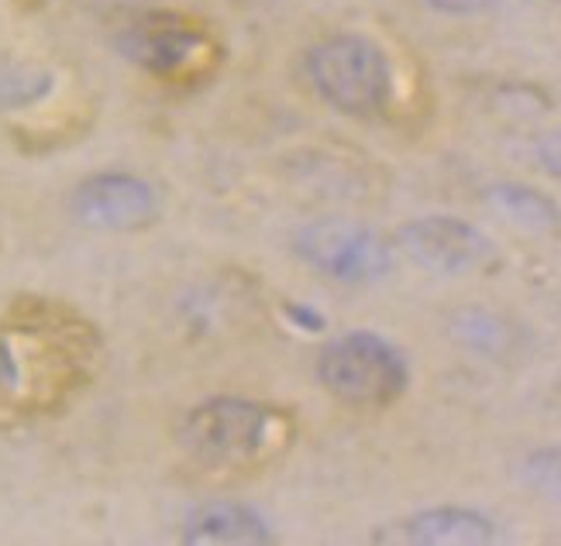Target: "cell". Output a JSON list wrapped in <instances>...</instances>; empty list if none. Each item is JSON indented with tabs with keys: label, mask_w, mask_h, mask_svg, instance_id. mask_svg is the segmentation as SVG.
<instances>
[{
	"label": "cell",
	"mask_w": 561,
	"mask_h": 546,
	"mask_svg": "<svg viewBox=\"0 0 561 546\" xmlns=\"http://www.w3.org/2000/svg\"><path fill=\"white\" fill-rule=\"evenodd\" d=\"M176 437L183 451L201 464L231 471L262 467L293 443V419L270 403L217 395L183 416Z\"/></svg>",
	"instance_id": "obj_1"
},
{
	"label": "cell",
	"mask_w": 561,
	"mask_h": 546,
	"mask_svg": "<svg viewBox=\"0 0 561 546\" xmlns=\"http://www.w3.org/2000/svg\"><path fill=\"white\" fill-rule=\"evenodd\" d=\"M159 210V193L149 179L128 172L93 176L77 189V217L87 228L101 231H131L149 223Z\"/></svg>",
	"instance_id": "obj_7"
},
{
	"label": "cell",
	"mask_w": 561,
	"mask_h": 546,
	"mask_svg": "<svg viewBox=\"0 0 561 546\" xmlns=\"http://www.w3.org/2000/svg\"><path fill=\"white\" fill-rule=\"evenodd\" d=\"M400 536L413 546H485L496 543V523L469 506H431L407 515Z\"/></svg>",
	"instance_id": "obj_8"
},
{
	"label": "cell",
	"mask_w": 561,
	"mask_h": 546,
	"mask_svg": "<svg viewBox=\"0 0 561 546\" xmlns=\"http://www.w3.org/2000/svg\"><path fill=\"white\" fill-rule=\"evenodd\" d=\"M313 371L331 399L355 409L393 406L410 385L403 347L379 330H348L331 337L317 355Z\"/></svg>",
	"instance_id": "obj_3"
},
{
	"label": "cell",
	"mask_w": 561,
	"mask_h": 546,
	"mask_svg": "<svg viewBox=\"0 0 561 546\" xmlns=\"http://www.w3.org/2000/svg\"><path fill=\"white\" fill-rule=\"evenodd\" d=\"M307 80L321 101L345 117H376L393 101L389 53L362 32H337L307 53Z\"/></svg>",
	"instance_id": "obj_2"
},
{
	"label": "cell",
	"mask_w": 561,
	"mask_h": 546,
	"mask_svg": "<svg viewBox=\"0 0 561 546\" xmlns=\"http://www.w3.org/2000/svg\"><path fill=\"white\" fill-rule=\"evenodd\" d=\"M297 258L341 286H376L397 265V244L373 223L352 217H313L293 234Z\"/></svg>",
	"instance_id": "obj_4"
},
{
	"label": "cell",
	"mask_w": 561,
	"mask_h": 546,
	"mask_svg": "<svg viewBox=\"0 0 561 546\" xmlns=\"http://www.w3.org/2000/svg\"><path fill=\"white\" fill-rule=\"evenodd\" d=\"M517 478L534 499H541L548 506H561V443H548L524 454Z\"/></svg>",
	"instance_id": "obj_11"
},
{
	"label": "cell",
	"mask_w": 561,
	"mask_h": 546,
	"mask_svg": "<svg viewBox=\"0 0 561 546\" xmlns=\"http://www.w3.org/2000/svg\"><path fill=\"white\" fill-rule=\"evenodd\" d=\"M186 543H270L273 526L259 509L241 502H207L186 515Z\"/></svg>",
	"instance_id": "obj_10"
},
{
	"label": "cell",
	"mask_w": 561,
	"mask_h": 546,
	"mask_svg": "<svg viewBox=\"0 0 561 546\" xmlns=\"http://www.w3.org/2000/svg\"><path fill=\"white\" fill-rule=\"evenodd\" d=\"M482 204L510 231L527 237H551L561 231V207L530 183L500 179L482 189Z\"/></svg>",
	"instance_id": "obj_9"
},
{
	"label": "cell",
	"mask_w": 561,
	"mask_h": 546,
	"mask_svg": "<svg viewBox=\"0 0 561 546\" xmlns=\"http://www.w3.org/2000/svg\"><path fill=\"white\" fill-rule=\"evenodd\" d=\"M393 244L397 255L437 279L482 276L500 262V244L493 241V234L455 213L410 217L397 228Z\"/></svg>",
	"instance_id": "obj_5"
},
{
	"label": "cell",
	"mask_w": 561,
	"mask_h": 546,
	"mask_svg": "<svg viewBox=\"0 0 561 546\" xmlns=\"http://www.w3.org/2000/svg\"><path fill=\"white\" fill-rule=\"evenodd\" d=\"M534 159H538L545 176H551L554 183H561V131H548L534 144Z\"/></svg>",
	"instance_id": "obj_12"
},
{
	"label": "cell",
	"mask_w": 561,
	"mask_h": 546,
	"mask_svg": "<svg viewBox=\"0 0 561 546\" xmlns=\"http://www.w3.org/2000/svg\"><path fill=\"white\" fill-rule=\"evenodd\" d=\"M121 45L131 62L165 80H186L217 56L214 42L183 18H141L125 32Z\"/></svg>",
	"instance_id": "obj_6"
},
{
	"label": "cell",
	"mask_w": 561,
	"mask_h": 546,
	"mask_svg": "<svg viewBox=\"0 0 561 546\" xmlns=\"http://www.w3.org/2000/svg\"><path fill=\"white\" fill-rule=\"evenodd\" d=\"M421 8L434 11V14H448V18H472L490 11L496 0H417Z\"/></svg>",
	"instance_id": "obj_13"
}]
</instances>
